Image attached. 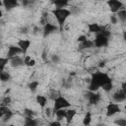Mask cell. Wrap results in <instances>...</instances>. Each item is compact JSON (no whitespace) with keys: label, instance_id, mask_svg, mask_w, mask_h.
Masks as SVG:
<instances>
[{"label":"cell","instance_id":"cell-1","mask_svg":"<svg viewBox=\"0 0 126 126\" xmlns=\"http://www.w3.org/2000/svg\"><path fill=\"white\" fill-rule=\"evenodd\" d=\"M109 82H111V79L106 73L96 71L92 75L91 82L89 85V91L96 92L99 88H102V86H104Z\"/></svg>","mask_w":126,"mask_h":126},{"label":"cell","instance_id":"cell-2","mask_svg":"<svg viewBox=\"0 0 126 126\" xmlns=\"http://www.w3.org/2000/svg\"><path fill=\"white\" fill-rule=\"evenodd\" d=\"M53 16L56 18L58 25H59V31L63 30V26L66 22V20L69 18V16H71V11L66 9V8H61V9H57L55 8L52 11Z\"/></svg>","mask_w":126,"mask_h":126},{"label":"cell","instance_id":"cell-3","mask_svg":"<svg viewBox=\"0 0 126 126\" xmlns=\"http://www.w3.org/2000/svg\"><path fill=\"white\" fill-rule=\"evenodd\" d=\"M70 106H71V103L64 96L58 95L56 98H54V106H53V109H52V114H55V112L59 109L67 108V107H70Z\"/></svg>","mask_w":126,"mask_h":126},{"label":"cell","instance_id":"cell-4","mask_svg":"<svg viewBox=\"0 0 126 126\" xmlns=\"http://www.w3.org/2000/svg\"><path fill=\"white\" fill-rule=\"evenodd\" d=\"M94 43L95 47H104L108 44V36H105L101 33H96Z\"/></svg>","mask_w":126,"mask_h":126},{"label":"cell","instance_id":"cell-5","mask_svg":"<svg viewBox=\"0 0 126 126\" xmlns=\"http://www.w3.org/2000/svg\"><path fill=\"white\" fill-rule=\"evenodd\" d=\"M106 3L109 7V10L112 13H117L119 10H121L123 8V4L119 0H107Z\"/></svg>","mask_w":126,"mask_h":126},{"label":"cell","instance_id":"cell-6","mask_svg":"<svg viewBox=\"0 0 126 126\" xmlns=\"http://www.w3.org/2000/svg\"><path fill=\"white\" fill-rule=\"evenodd\" d=\"M121 110H120V106L117 104V103H113V102H110L107 106H106V116H112L116 113H119Z\"/></svg>","mask_w":126,"mask_h":126},{"label":"cell","instance_id":"cell-7","mask_svg":"<svg viewBox=\"0 0 126 126\" xmlns=\"http://www.w3.org/2000/svg\"><path fill=\"white\" fill-rule=\"evenodd\" d=\"M86 97H88V100L91 104H96L100 100V94L98 93H95L93 91H90L86 94Z\"/></svg>","mask_w":126,"mask_h":126},{"label":"cell","instance_id":"cell-8","mask_svg":"<svg viewBox=\"0 0 126 126\" xmlns=\"http://www.w3.org/2000/svg\"><path fill=\"white\" fill-rule=\"evenodd\" d=\"M58 30H59L58 27H56L55 25H53L51 23H47L46 22L45 25H44V27H43V35L44 36H47V35H49V34L57 32Z\"/></svg>","mask_w":126,"mask_h":126},{"label":"cell","instance_id":"cell-9","mask_svg":"<svg viewBox=\"0 0 126 126\" xmlns=\"http://www.w3.org/2000/svg\"><path fill=\"white\" fill-rule=\"evenodd\" d=\"M20 53H23V51H22V49L17 45H10L9 47H8V52H7V57L9 58V59H12L13 57H15V56H18V54H20Z\"/></svg>","mask_w":126,"mask_h":126},{"label":"cell","instance_id":"cell-10","mask_svg":"<svg viewBox=\"0 0 126 126\" xmlns=\"http://www.w3.org/2000/svg\"><path fill=\"white\" fill-rule=\"evenodd\" d=\"M17 45L22 49L23 53H27L29 47L31 46V40H29V39H20L18 41Z\"/></svg>","mask_w":126,"mask_h":126},{"label":"cell","instance_id":"cell-11","mask_svg":"<svg viewBox=\"0 0 126 126\" xmlns=\"http://www.w3.org/2000/svg\"><path fill=\"white\" fill-rule=\"evenodd\" d=\"M113 99L117 102H121V101H124L126 99V93L121 89L117 92H115L113 94Z\"/></svg>","mask_w":126,"mask_h":126},{"label":"cell","instance_id":"cell-12","mask_svg":"<svg viewBox=\"0 0 126 126\" xmlns=\"http://www.w3.org/2000/svg\"><path fill=\"white\" fill-rule=\"evenodd\" d=\"M10 61H11V66L14 67V68H18V67H20V66L25 65L24 59L21 58L20 56H15V57H13L12 59H10Z\"/></svg>","mask_w":126,"mask_h":126},{"label":"cell","instance_id":"cell-13","mask_svg":"<svg viewBox=\"0 0 126 126\" xmlns=\"http://www.w3.org/2000/svg\"><path fill=\"white\" fill-rule=\"evenodd\" d=\"M3 6L7 10H11L18 6V0H3Z\"/></svg>","mask_w":126,"mask_h":126},{"label":"cell","instance_id":"cell-14","mask_svg":"<svg viewBox=\"0 0 126 126\" xmlns=\"http://www.w3.org/2000/svg\"><path fill=\"white\" fill-rule=\"evenodd\" d=\"M88 29H89V32H94V33H98L103 28L102 27H100L99 25H97V24H88Z\"/></svg>","mask_w":126,"mask_h":126},{"label":"cell","instance_id":"cell-15","mask_svg":"<svg viewBox=\"0 0 126 126\" xmlns=\"http://www.w3.org/2000/svg\"><path fill=\"white\" fill-rule=\"evenodd\" d=\"M51 2L54 4V6L57 9H61V8H65L68 5L69 0H51Z\"/></svg>","mask_w":126,"mask_h":126},{"label":"cell","instance_id":"cell-16","mask_svg":"<svg viewBox=\"0 0 126 126\" xmlns=\"http://www.w3.org/2000/svg\"><path fill=\"white\" fill-rule=\"evenodd\" d=\"M35 100H36V102L39 104V106L42 107V108H43V107L46 105V103H47V98H46V96L41 95V94H37L36 97H35Z\"/></svg>","mask_w":126,"mask_h":126},{"label":"cell","instance_id":"cell-17","mask_svg":"<svg viewBox=\"0 0 126 126\" xmlns=\"http://www.w3.org/2000/svg\"><path fill=\"white\" fill-rule=\"evenodd\" d=\"M76 115V110L75 109H69V110H66V120H67V123H70L74 116Z\"/></svg>","mask_w":126,"mask_h":126},{"label":"cell","instance_id":"cell-18","mask_svg":"<svg viewBox=\"0 0 126 126\" xmlns=\"http://www.w3.org/2000/svg\"><path fill=\"white\" fill-rule=\"evenodd\" d=\"M80 44H81V45H80V47H81L82 49L91 48V47H94V41H92V40H89V39L85 40L84 42H81Z\"/></svg>","mask_w":126,"mask_h":126},{"label":"cell","instance_id":"cell-19","mask_svg":"<svg viewBox=\"0 0 126 126\" xmlns=\"http://www.w3.org/2000/svg\"><path fill=\"white\" fill-rule=\"evenodd\" d=\"M24 63H25V65L32 67V66H34L35 61H34V59H32V57H31V56L26 55V56H25V58H24Z\"/></svg>","mask_w":126,"mask_h":126},{"label":"cell","instance_id":"cell-20","mask_svg":"<svg viewBox=\"0 0 126 126\" xmlns=\"http://www.w3.org/2000/svg\"><path fill=\"white\" fill-rule=\"evenodd\" d=\"M117 18L121 21V22H126V10L121 9L117 12Z\"/></svg>","mask_w":126,"mask_h":126},{"label":"cell","instance_id":"cell-21","mask_svg":"<svg viewBox=\"0 0 126 126\" xmlns=\"http://www.w3.org/2000/svg\"><path fill=\"white\" fill-rule=\"evenodd\" d=\"M0 78H1V81H2V82H7V81H9V80L11 79V76H10V74H9L8 72H5V71L3 70V71H1V73H0Z\"/></svg>","mask_w":126,"mask_h":126},{"label":"cell","instance_id":"cell-22","mask_svg":"<svg viewBox=\"0 0 126 126\" xmlns=\"http://www.w3.org/2000/svg\"><path fill=\"white\" fill-rule=\"evenodd\" d=\"M92 121V113L90 111H88L86 114H85V117L83 119V124L84 125H89Z\"/></svg>","mask_w":126,"mask_h":126},{"label":"cell","instance_id":"cell-23","mask_svg":"<svg viewBox=\"0 0 126 126\" xmlns=\"http://www.w3.org/2000/svg\"><path fill=\"white\" fill-rule=\"evenodd\" d=\"M55 115L57 116V119H62V118H65L66 117V110L65 108H62V109H59L55 112Z\"/></svg>","mask_w":126,"mask_h":126},{"label":"cell","instance_id":"cell-24","mask_svg":"<svg viewBox=\"0 0 126 126\" xmlns=\"http://www.w3.org/2000/svg\"><path fill=\"white\" fill-rule=\"evenodd\" d=\"M25 125H27V126H34V125H36V121L34 119H32V117H26Z\"/></svg>","mask_w":126,"mask_h":126},{"label":"cell","instance_id":"cell-25","mask_svg":"<svg viewBox=\"0 0 126 126\" xmlns=\"http://www.w3.org/2000/svg\"><path fill=\"white\" fill-rule=\"evenodd\" d=\"M9 61H10V59H9L8 57H6V58H1V59H0V67H1V71L4 70L5 65H6Z\"/></svg>","mask_w":126,"mask_h":126},{"label":"cell","instance_id":"cell-26","mask_svg":"<svg viewBox=\"0 0 126 126\" xmlns=\"http://www.w3.org/2000/svg\"><path fill=\"white\" fill-rule=\"evenodd\" d=\"M37 86H38V82H37V81H33V82H32V83L29 84V89H30L32 92H34V91L36 90Z\"/></svg>","mask_w":126,"mask_h":126},{"label":"cell","instance_id":"cell-27","mask_svg":"<svg viewBox=\"0 0 126 126\" xmlns=\"http://www.w3.org/2000/svg\"><path fill=\"white\" fill-rule=\"evenodd\" d=\"M113 88V85H112V82H109L107 84H105L104 86H102V89L105 91V92H110Z\"/></svg>","mask_w":126,"mask_h":126},{"label":"cell","instance_id":"cell-28","mask_svg":"<svg viewBox=\"0 0 126 126\" xmlns=\"http://www.w3.org/2000/svg\"><path fill=\"white\" fill-rule=\"evenodd\" d=\"M24 112H25L26 117H32V115H33V111L31 110V109H29V108H26Z\"/></svg>","mask_w":126,"mask_h":126},{"label":"cell","instance_id":"cell-29","mask_svg":"<svg viewBox=\"0 0 126 126\" xmlns=\"http://www.w3.org/2000/svg\"><path fill=\"white\" fill-rule=\"evenodd\" d=\"M115 124H118L120 126H126V119H123V118L118 119L115 121Z\"/></svg>","mask_w":126,"mask_h":126},{"label":"cell","instance_id":"cell-30","mask_svg":"<svg viewBox=\"0 0 126 126\" xmlns=\"http://www.w3.org/2000/svg\"><path fill=\"white\" fill-rule=\"evenodd\" d=\"M87 39H88V38H87V36H86V35H80V36L78 37V39H77V40L81 43V42H84V41H85V40H87Z\"/></svg>","mask_w":126,"mask_h":126},{"label":"cell","instance_id":"cell-31","mask_svg":"<svg viewBox=\"0 0 126 126\" xmlns=\"http://www.w3.org/2000/svg\"><path fill=\"white\" fill-rule=\"evenodd\" d=\"M110 21H111V24H116L118 21V18L115 16H110Z\"/></svg>","mask_w":126,"mask_h":126},{"label":"cell","instance_id":"cell-32","mask_svg":"<svg viewBox=\"0 0 126 126\" xmlns=\"http://www.w3.org/2000/svg\"><path fill=\"white\" fill-rule=\"evenodd\" d=\"M121 89L126 93V82H124L123 84H122V87H121Z\"/></svg>","mask_w":126,"mask_h":126},{"label":"cell","instance_id":"cell-33","mask_svg":"<svg viewBox=\"0 0 126 126\" xmlns=\"http://www.w3.org/2000/svg\"><path fill=\"white\" fill-rule=\"evenodd\" d=\"M45 110H46V111H45L46 115H48V116H49V115H50V109H49V108H47V109H45Z\"/></svg>","mask_w":126,"mask_h":126},{"label":"cell","instance_id":"cell-34","mask_svg":"<svg viewBox=\"0 0 126 126\" xmlns=\"http://www.w3.org/2000/svg\"><path fill=\"white\" fill-rule=\"evenodd\" d=\"M50 125H60V123L59 122H51Z\"/></svg>","mask_w":126,"mask_h":126},{"label":"cell","instance_id":"cell-35","mask_svg":"<svg viewBox=\"0 0 126 126\" xmlns=\"http://www.w3.org/2000/svg\"><path fill=\"white\" fill-rule=\"evenodd\" d=\"M99 66H100V67H103V66H104V62H100Z\"/></svg>","mask_w":126,"mask_h":126},{"label":"cell","instance_id":"cell-36","mask_svg":"<svg viewBox=\"0 0 126 126\" xmlns=\"http://www.w3.org/2000/svg\"><path fill=\"white\" fill-rule=\"evenodd\" d=\"M125 110H126V105H125Z\"/></svg>","mask_w":126,"mask_h":126}]
</instances>
